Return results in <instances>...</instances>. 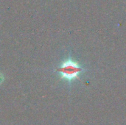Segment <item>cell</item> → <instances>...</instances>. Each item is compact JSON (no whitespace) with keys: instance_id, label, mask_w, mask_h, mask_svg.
I'll list each match as a JSON object with an SVG mask.
<instances>
[{"instance_id":"obj_1","label":"cell","mask_w":126,"mask_h":125,"mask_svg":"<svg viewBox=\"0 0 126 125\" xmlns=\"http://www.w3.org/2000/svg\"><path fill=\"white\" fill-rule=\"evenodd\" d=\"M83 70L84 69L80 66L78 62L69 58L64 60L60 66L56 69L55 71L60 75L61 79L72 82L76 79H79V76Z\"/></svg>"},{"instance_id":"obj_2","label":"cell","mask_w":126,"mask_h":125,"mask_svg":"<svg viewBox=\"0 0 126 125\" xmlns=\"http://www.w3.org/2000/svg\"><path fill=\"white\" fill-rule=\"evenodd\" d=\"M3 80H4V77H3L2 74L0 73V84L3 82Z\"/></svg>"}]
</instances>
